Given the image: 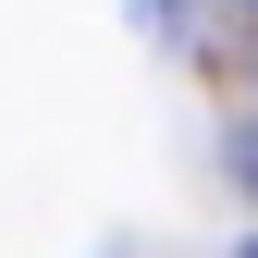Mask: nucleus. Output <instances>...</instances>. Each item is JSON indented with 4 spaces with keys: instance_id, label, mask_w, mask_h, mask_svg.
I'll return each instance as SVG.
<instances>
[{
    "instance_id": "1",
    "label": "nucleus",
    "mask_w": 258,
    "mask_h": 258,
    "mask_svg": "<svg viewBox=\"0 0 258 258\" xmlns=\"http://www.w3.org/2000/svg\"><path fill=\"white\" fill-rule=\"evenodd\" d=\"M246 258H258V246H246Z\"/></svg>"
}]
</instances>
